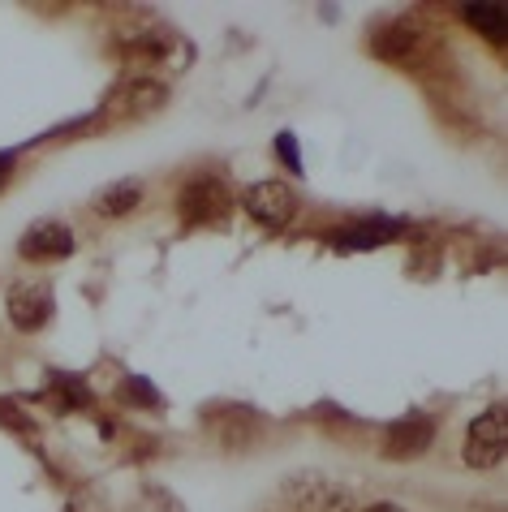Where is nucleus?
I'll return each instance as SVG.
<instances>
[{
    "mask_svg": "<svg viewBox=\"0 0 508 512\" xmlns=\"http://www.w3.org/2000/svg\"><path fill=\"white\" fill-rule=\"evenodd\" d=\"M280 495L298 508V512H354L358 495L354 487H345L341 478L319 474V469H298V474H285L280 482Z\"/></svg>",
    "mask_w": 508,
    "mask_h": 512,
    "instance_id": "nucleus-1",
    "label": "nucleus"
},
{
    "mask_svg": "<svg viewBox=\"0 0 508 512\" xmlns=\"http://www.w3.org/2000/svg\"><path fill=\"white\" fill-rule=\"evenodd\" d=\"M504 444H508V414H504V405H491L487 414H478L470 422L461 457L474 469H496L504 461Z\"/></svg>",
    "mask_w": 508,
    "mask_h": 512,
    "instance_id": "nucleus-2",
    "label": "nucleus"
},
{
    "mask_svg": "<svg viewBox=\"0 0 508 512\" xmlns=\"http://www.w3.org/2000/svg\"><path fill=\"white\" fill-rule=\"evenodd\" d=\"M177 207H181V220L186 224H224L233 211V198L224 190V181H216V177H190L177 198Z\"/></svg>",
    "mask_w": 508,
    "mask_h": 512,
    "instance_id": "nucleus-3",
    "label": "nucleus"
},
{
    "mask_svg": "<svg viewBox=\"0 0 508 512\" xmlns=\"http://www.w3.org/2000/svg\"><path fill=\"white\" fill-rule=\"evenodd\" d=\"M242 207L250 211V220L267 224V229H285L293 220V211H298V198L285 181L267 177V181H250L246 194H242Z\"/></svg>",
    "mask_w": 508,
    "mask_h": 512,
    "instance_id": "nucleus-4",
    "label": "nucleus"
},
{
    "mask_svg": "<svg viewBox=\"0 0 508 512\" xmlns=\"http://www.w3.org/2000/svg\"><path fill=\"white\" fill-rule=\"evenodd\" d=\"M52 289L44 280H22L9 289V319L13 327H22V332H39L48 319H52Z\"/></svg>",
    "mask_w": 508,
    "mask_h": 512,
    "instance_id": "nucleus-5",
    "label": "nucleus"
},
{
    "mask_svg": "<svg viewBox=\"0 0 508 512\" xmlns=\"http://www.w3.org/2000/svg\"><path fill=\"white\" fill-rule=\"evenodd\" d=\"M18 254L31 259V263L69 259V254H74V233H69L61 220H35L18 241Z\"/></svg>",
    "mask_w": 508,
    "mask_h": 512,
    "instance_id": "nucleus-6",
    "label": "nucleus"
},
{
    "mask_svg": "<svg viewBox=\"0 0 508 512\" xmlns=\"http://www.w3.org/2000/svg\"><path fill=\"white\" fill-rule=\"evenodd\" d=\"M392 237H401V220L375 216V220H358V224H349V229H341L336 233V246L341 250H371V246H384Z\"/></svg>",
    "mask_w": 508,
    "mask_h": 512,
    "instance_id": "nucleus-7",
    "label": "nucleus"
},
{
    "mask_svg": "<svg viewBox=\"0 0 508 512\" xmlns=\"http://www.w3.org/2000/svg\"><path fill=\"white\" fill-rule=\"evenodd\" d=\"M414 44H418V22L414 18H392V22H384L375 31V52L388 56V61L392 56H405Z\"/></svg>",
    "mask_w": 508,
    "mask_h": 512,
    "instance_id": "nucleus-8",
    "label": "nucleus"
},
{
    "mask_svg": "<svg viewBox=\"0 0 508 512\" xmlns=\"http://www.w3.org/2000/svg\"><path fill=\"white\" fill-rule=\"evenodd\" d=\"M435 435V422L431 418H405L388 431V452H401V457H409V452H422L431 444Z\"/></svg>",
    "mask_w": 508,
    "mask_h": 512,
    "instance_id": "nucleus-9",
    "label": "nucleus"
},
{
    "mask_svg": "<svg viewBox=\"0 0 508 512\" xmlns=\"http://www.w3.org/2000/svg\"><path fill=\"white\" fill-rule=\"evenodd\" d=\"M465 22L474 26V31H483L491 44H504L508 35V22H504V5H491V0H474V5H465Z\"/></svg>",
    "mask_w": 508,
    "mask_h": 512,
    "instance_id": "nucleus-10",
    "label": "nucleus"
},
{
    "mask_svg": "<svg viewBox=\"0 0 508 512\" xmlns=\"http://www.w3.org/2000/svg\"><path fill=\"white\" fill-rule=\"evenodd\" d=\"M138 198H143V186H138V181H121V186H112L100 198V211H104V216H125Z\"/></svg>",
    "mask_w": 508,
    "mask_h": 512,
    "instance_id": "nucleus-11",
    "label": "nucleus"
},
{
    "mask_svg": "<svg viewBox=\"0 0 508 512\" xmlns=\"http://www.w3.org/2000/svg\"><path fill=\"white\" fill-rule=\"evenodd\" d=\"M276 151H280V160H285V168L302 173V151H298V138H293L289 130H285V134H276Z\"/></svg>",
    "mask_w": 508,
    "mask_h": 512,
    "instance_id": "nucleus-12",
    "label": "nucleus"
},
{
    "mask_svg": "<svg viewBox=\"0 0 508 512\" xmlns=\"http://www.w3.org/2000/svg\"><path fill=\"white\" fill-rule=\"evenodd\" d=\"M121 392L130 396V401H138V405H160V396L151 392V383H147V379H130Z\"/></svg>",
    "mask_w": 508,
    "mask_h": 512,
    "instance_id": "nucleus-13",
    "label": "nucleus"
},
{
    "mask_svg": "<svg viewBox=\"0 0 508 512\" xmlns=\"http://www.w3.org/2000/svg\"><path fill=\"white\" fill-rule=\"evenodd\" d=\"M9 173H13V151H0V186H5Z\"/></svg>",
    "mask_w": 508,
    "mask_h": 512,
    "instance_id": "nucleus-14",
    "label": "nucleus"
},
{
    "mask_svg": "<svg viewBox=\"0 0 508 512\" xmlns=\"http://www.w3.org/2000/svg\"><path fill=\"white\" fill-rule=\"evenodd\" d=\"M366 512H405V508H397V504H371Z\"/></svg>",
    "mask_w": 508,
    "mask_h": 512,
    "instance_id": "nucleus-15",
    "label": "nucleus"
}]
</instances>
